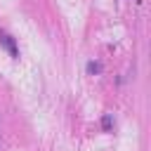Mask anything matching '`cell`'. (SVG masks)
Segmentation results:
<instances>
[{
	"label": "cell",
	"mask_w": 151,
	"mask_h": 151,
	"mask_svg": "<svg viewBox=\"0 0 151 151\" xmlns=\"http://www.w3.org/2000/svg\"><path fill=\"white\" fill-rule=\"evenodd\" d=\"M0 47H5L9 52L12 59H19V47H17V40L7 33V31H0Z\"/></svg>",
	"instance_id": "1"
},
{
	"label": "cell",
	"mask_w": 151,
	"mask_h": 151,
	"mask_svg": "<svg viewBox=\"0 0 151 151\" xmlns=\"http://www.w3.org/2000/svg\"><path fill=\"white\" fill-rule=\"evenodd\" d=\"M87 73L90 76H99L101 73V64L99 61H87Z\"/></svg>",
	"instance_id": "3"
},
{
	"label": "cell",
	"mask_w": 151,
	"mask_h": 151,
	"mask_svg": "<svg viewBox=\"0 0 151 151\" xmlns=\"http://www.w3.org/2000/svg\"><path fill=\"white\" fill-rule=\"evenodd\" d=\"M101 130H104V132H111V130H113V116H111V113H104V116H101Z\"/></svg>",
	"instance_id": "2"
}]
</instances>
